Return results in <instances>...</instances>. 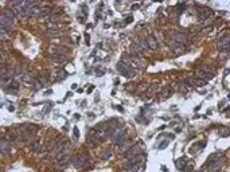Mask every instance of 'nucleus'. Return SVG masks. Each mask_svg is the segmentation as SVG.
Instances as JSON below:
<instances>
[{
    "label": "nucleus",
    "instance_id": "f257e3e1",
    "mask_svg": "<svg viewBox=\"0 0 230 172\" xmlns=\"http://www.w3.org/2000/svg\"><path fill=\"white\" fill-rule=\"evenodd\" d=\"M141 153V149H140V144H132L131 148L125 152V157L127 159H131V157L136 156V155H140Z\"/></svg>",
    "mask_w": 230,
    "mask_h": 172
},
{
    "label": "nucleus",
    "instance_id": "f03ea898",
    "mask_svg": "<svg viewBox=\"0 0 230 172\" xmlns=\"http://www.w3.org/2000/svg\"><path fill=\"white\" fill-rule=\"evenodd\" d=\"M217 47H218V50H221V51H226V54L229 53V34H226L222 39L218 40Z\"/></svg>",
    "mask_w": 230,
    "mask_h": 172
},
{
    "label": "nucleus",
    "instance_id": "7ed1b4c3",
    "mask_svg": "<svg viewBox=\"0 0 230 172\" xmlns=\"http://www.w3.org/2000/svg\"><path fill=\"white\" fill-rule=\"evenodd\" d=\"M129 65H131V67H136V69H140V67H144V59L139 58V57H131V58L128 59Z\"/></svg>",
    "mask_w": 230,
    "mask_h": 172
},
{
    "label": "nucleus",
    "instance_id": "20e7f679",
    "mask_svg": "<svg viewBox=\"0 0 230 172\" xmlns=\"http://www.w3.org/2000/svg\"><path fill=\"white\" fill-rule=\"evenodd\" d=\"M11 152V144L8 140H0V153L1 155H8Z\"/></svg>",
    "mask_w": 230,
    "mask_h": 172
},
{
    "label": "nucleus",
    "instance_id": "39448f33",
    "mask_svg": "<svg viewBox=\"0 0 230 172\" xmlns=\"http://www.w3.org/2000/svg\"><path fill=\"white\" fill-rule=\"evenodd\" d=\"M79 160H81V163H82V167H89V165H92V159H90L89 153L86 152V151H84V152L79 155Z\"/></svg>",
    "mask_w": 230,
    "mask_h": 172
},
{
    "label": "nucleus",
    "instance_id": "423d86ee",
    "mask_svg": "<svg viewBox=\"0 0 230 172\" xmlns=\"http://www.w3.org/2000/svg\"><path fill=\"white\" fill-rule=\"evenodd\" d=\"M8 87H5V91L7 93H18V90H19V82L15 81V79H12L11 82H8Z\"/></svg>",
    "mask_w": 230,
    "mask_h": 172
},
{
    "label": "nucleus",
    "instance_id": "0eeeda50",
    "mask_svg": "<svg viewBox=\"0 0 230 172\" xmlns=\"http://www.w3.org/2000/svg\"><path fill=\"white\" fill-rule=\"evenodd\" d=\"M145 42H147V46H148V48H151V50H156L157 47H159V42L155 39V36H147L145 38Z\"/></svg>",
    "mask_w": 230,
    "mask_h": 172
},
{
    "label": "nucleus",
    "instance_id": "6e6552de",
    "mask_svg": "<svg viewBox=\"0 0 230 172\" xmlns=\"http://www.w3.org/2000/svg\"><path fill=\"white\" fill-rule=\"evenodd\" d=\"M35 81V78L31 75V73H23L22 74V82L26 83V85H32Z\"/></svg>",
    "mask_w": 230,
    "mask_h": 172
},
{
    "label": "nucleus",
    "instance_id": "1a4fd4ad",
    "mask_svg": "<svg viewBox=\"0 0 230 172\" xmlns=\"http://www.w3.org/2000/svg\"><path fill=\"white\" fill-rule=\"evenodd\" d=\"M65 59H66V58H65V55L58 54V53L50 55V61L53 63H62V62H65Z\"/></svg>",
    "mask_w": 230,
    "mask_h": 172
},
{
    "label": "nucleus",
    "instance_id": "9d476101",
    "mask_svg": "<svg viewBox=\"0 0 230 172\" xmlns=\"http://www.w3.org/2000/svg\"><path fill=\"white\" fill-rule=\"evenodd\" d=\"M223 164H225V159H223V157H219L218 160L211 161V163H210V165H209V167H210L211 169H219V168H221V167H222Z\"/></svg>",
    "mask_w": 230,
    "mask_h": 172
},
{
    "label": "nucleus",
    "instance_id": "9b49d317",
    "mask_svg": "<svg viewBox=\"0 0 230 172\" xmlns=\"http://www.w3.org/2000/svg\"><path fill=\"white\" fill-rule=\"evenodd\" d=\"M172 91H174V90H172L171 87L166 86V87L160 91V98H162V100H167V98H170V96L172 94Z\"/></svg>",
    "mask_w": 230,
    "mask_h": 172
},
{
    "label": "nucleus",
    "instance_id": "f8f14e48",
    "mask_svg": "<svg viewBox=\"0 0 230 172\" xmlns=\"http://www.w3.org/2000/svg\"><path fill=\"white\" fill-rule=\"evenodd\" d=\"M131 145H132V141H131V140H125L124 143H121V144L118 145V149H120V152L125 153L129 148H131Z\"/></svg>",
    "mask_w": 230,
    "mask_h": 172
},
{
    "label": "nucleus",
    "instance_id": "ddd939ff",
    "mask_svg": "<svg viewBox=\"0 0 230 172\" xmlns=\"http://www.w3.org/2000/svg\"><path fill=\"white\" fill-rule=\"evenodd\" d=\"M4 15H5V18H7L8 20H10V22H11L12 24L15 23V20H16V16H15V14H14V12H12V10L11 8H8V10H5V11L3 12Z\"/></svg>",
    "mask_w": 230,
    "mask_h": 172
},
{
    "label": "nucleus",
    "instance_id": "4468645a",
    "mask_svg": "<svg viewBox=\"0 0 230 172\" xmlns=\"http://www.w3.org/2000/svg\"><path fill=\"white\" fill-rule=\"evenodd\" d=\"M59 35H61V32L58 28H47L46 30V36H49V38H55Z\"/></svg>",
    "mask_w": 230,
    "mask_h": 172
},
{
    "label": "nucleus",
    "instance_id": "2eb2a0df",
    "mask_svg": "<svg viewBox=\"0 0 230 172\" xmlns=\"http://www.w3.org/2000/svg\"><path fill=\"white\" fill-rule=\"evenodd\" d=\"M57 77H55V79L57 81H62V79H65L67 77V73H66V70H63V69H59L58 71H57Z\"/></svg>",
    "mask_w": 230,
    "mask_h": 172
},
{
    "label": "nucleus",
    "instance_id": "dca6fc26",
    "mask_svg": "<svg viewBox=\"0 0 230 172\" xmlns=\"http://www.w3.org/2000/svg\"><path fill=\"white\" fill-rule=\"evenodd\" d=\"M137 47H139L140 53H144V51L148 50V46H147V42H145V39H140V40H139V42H137Z\"/></svg>",
    "mask_w": 230,
    "mask_h": 172
},
{
    "label": "nucleus",
    "instance_id": "f3484780",
    "mask_svg": "<svg viewBox=\"0 0 230 172\" xmlns=\"http://www.w3.org/2000/svg\"><path fill=\"white\" fill-rule=\"evenodd\" d=\"M39 145H40V140H39V139H34V140L31 141V144H30V149L38 152V151H39Z\"/></svg>",
    "mask_w": 230,
    "mask_h": 172
},
{
    "label": "nucleus",
    "instance_id": "a211bd4d",
    "mask_svg": "<svg viewBox=\"0 0 230 172\" xmlns=\"http://www.w3.org/2000/svg\"><path fill=\"white\" fill-rule=\"evenodd\" d=\"M213 15V11L210 10H205V11H201V15H199V19L203 20V19H209L210 16Z\"/></svg>",
    "mask_w": 230,
    "mask_h": 172
},
{
    "label": "nucleus",
    "instance_id": "6ab92c4d",
    "mask_svg": "<svg viewBox=\"0 0 230 172\" xmlns=\"http://www.w3.org/2000/svg\"><path fill=\"white\" fill-rule=\"evenodd\" d=\"M186 164H187L186 157H180V159H178V160H176V167H178L179 169H183L184 167H186Z\"/></svg>",
    "mask_w": 230,
    "mask_h": 172
},
{
    "label": "nucleus",
    "instance_id": "aec40b11",
    "mask_svg": "<svg viewBox=\"0 0 230 172\" xmlns=\"http://www.w3.org/2000/svg\"><path fill=\"white\" fill-rule=\"evenodd\" d=\"M129 53H132V54H140V50H139V47H137V43H132V44L129 46Z\"/></svg>",
    "mask_w": 230,
    "mask_h": 172
},
{
    "label": "nucleus",
    "instance_id": "412c9836",
    "mask_svg": "<svg viewBox=\"0 0 230 172\" xmlns=\"http://www.w3.org/2000/svg\"><path fill=\"white\" fill-rule=\"evenodd\" d=\"M207 81H205V79L202 78H194L192 79V86L196 85V86H203V85H206Z\"/></svg>",
    "mask_w": 230,
    "mask_h": 172
},
{
    "label": "nucleus",
    "instance_id": "4be33fe9",
    "mask_svg": "<svg viewBox=\"0 0 230 172\" xmlns=\"http://www.w3.org/2000/svg\"><path fill=\"white\" fill-rule=\"evenodd\" d=\"M102 160H109L110 157H112V151H110V149H105V151H104V153H102Z\"/></svg>",
    "mask_w": 230,
    "mask_h": 172
},
{
    "label": "nucleus",
    "instance_id": "5701e85b",
    "mask_svg": "<svg viewBox=\"0 0 230 172\" xmlns=\"http://www.w3.org/2000/svg\"><path fill=\"white\" fill-rule=\"evenodd\" d=\"M53 12H54V11L50 10V8H44V10H40V14H39V15H40V16H47V18H49Z\"/></svg>",
    "mask_w": 230,
    "mask_h": 172
},
{
    "label": "nucleus",
    "instance_id": "b1692460",
    "mask_svg": "<svg viewBox=\"0 0 230 172\" xmlns=\"http://www.w3.org/2000/svg\"><path fill=\"white\" fill-rule=\"evenodd\" d=\"M71 164H73V167H75V168H81V167H82V163H81V160H79V156L74 157Z\"/></svg>",
    "mask_w": 230,
    "mask_h": 172
},
{
    "label": "nucleus",
    "instance_id": "393cba45",
    "mask_svg": "<svg viewBox=\"0 0 230 172\" xmlns=\"http://www.w3.org/2000/svg\"><path fill=\"white\" fill-rule=\"evenodd\" d=\"M47 19L50 20V22H53V23H57V22H58V15H57V14H54V12H53V14H51V15L49 16V18H47Z\"/></svg>",
    "mask_w": 230,
    "mask_h": 172
},
{
    "label": "nucleus",
    "instance_id": "a878e982",
    "mask_svg": "<svg viewBox=\"0 0 230 172\" xmlns=\"http://www.w3.org/2000/svg\"><path fill=\"white\" fill-rule=\"evenodd\" d=\"M42 83H40V81H39L38 78H35V81H34V89L35 90H38V89H40V87H42Z\"/></svg>",
    "mask_w": 230,
    "mask_h": 172
},
{
    "label": "nucleus",
    "instance_id": "bb28decb",
    "mask_svg": "<svg viewBox=\"0 0 230 172\" xmlns=\"http://www.w3.org/2000/svg\"><path fill=\"white\" fill-rule=\"evenodd\" d=\"M5 59H7V54H5L3 50H0V63L3 65V62L5 61Z\"/></svg>",
    "mask_w": 230,
    "mask_h": 172
},
{
    "label": "nucleus",
    "instance_id": "cd10ccee",
    "mask_svg": "<svg viewBox=\"0 0 230 172\" xmlns=\"http://www.w3.org/2000/svg\"><path fill=\"white\" fill-rule=\"evenodd\" d=\"M148 89V85L147 83H141V85H137V90H140V91H144V90Z\"/></svg>",
    "mask_w": 230,
    "mask_h": 172
},
{
    "label": "nucleus",
    "instance_id": "c85d7f7f",
    "mask_svg": "<svg viewBox=\"0 0 230 172\" xmlns=\"http://www.w3.org/2000/svg\"><path fill=\"white\" fill-rule=\"evenodd\" d=\"M213 28H214V27H213V26H209V27L203 28V30H202V32H203V34H209V32H211V31H213Z\"/></svg>",
    "mask_w": 230,
    "mask_h": 172
},
{
    "label": "nucleus",
    "instance_id": "c756f323",
    "mask_svg": "<svg viewBox=\"0 0 230 172\" xmlns=\"http://www.w3.org/2000/svg\"><path fill=\"white\" fill-rule=\"evenodd\" d=\"M73 134H74L75 140H78V139H79V130H78V128H74V132H73Z\"/></svg>",
    "mask_w": 230,
    "mask_h": 172
},
{
    "label": "nucleus",
    "instance_id": "7c9ffc66",
    "mask_svg": "<svg viewBox=\"0 0 230 172\" xmlns=\"http://www.w3.org/2000/svg\"><path fill=\"white\" fill-rule=\"evenodd\" d=\"M167 145H168V141H163V143L159 145V148H160V149H163V148H166Z\"/></svg>",
    "mask_w": 230,
    "mask_h": 172
},
{
    "label": "nucleus",
    "instance_id": "2f4dec72",
    "mask_svg": "<svg viewBox=\"0 0 230 172\" xmlns=\"http://www.w3.org/2000/svg\"><path fill=\"white\" fill-rule=\"evenodd\" d=\"M132 22H133V18H132V16H128V18H127V20H125V23H127V24H128V23H132Z\"/></svg>",
    "mask_w": 230,
    "mask_h": 172
},
{
    "label": "nucleus",
    "instance_id": "473e14b6",
    "mask_svg": "<svg viewBox=\"0 0 230 172\" xmlns=\"http://www.w3.org/2000/svg\"><path fill=\"white\" fill-rule=\"evenodd\" d=\"M140 8V4H132V10H137Z\"/></svg>",
    "mask_w": 230,
    "mask_h": 172
},
{
    "label": "nucleus",
    "instance_id": "72a5a7b5",
    "mask_svg": "<svg viewBox=\"0 0 230 172\" xmlns=\"http://www.w3.org/2000/svg\"><path fill=\"white\" fill-rule=\"evenodd\" d=\"M192 169H194V167H192V165H190V167H187V169H186V171L190 172V171H192Z\"/></svg>",
    "mask_w": 230,
    "mask_h": 172
},
{
    "label": "nucleus",
    "instance_id": "f704fd0d",
    "mask_svg": "<svg viewBox=\"0 0 230 172\" xmlns=\"http://www.w3.org/2000/svg\"><path fill=\"white\" fill-rule=\"evenodd\" d=\"M8 109H10V112H14V110H15V108H14V106H10V108H8Z\"/></svg>",
    "mask_w": 230,
    "mask_h": 172
},
{
    "label": "nucleus",
    "instance_id": "c9c22d12",
    "mask_svg": "<svg viewBox=\"0 0 230 172\" xmlns=\"http://www.w3.org/2000/svg\"><path fill=\"white\" fill-rule=\"evenodd\" d=\"M116 109H118V110H120V112H124V109H123L121 106H116Z\"/></svg>",
    "mask_w": 230,
    "mask_h": 172
}]
</instances>
